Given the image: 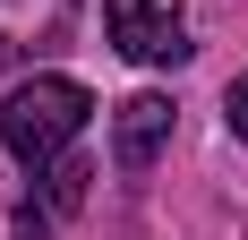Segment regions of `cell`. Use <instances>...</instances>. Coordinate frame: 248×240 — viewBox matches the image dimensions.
Segmentation results:
<instances>
[{"label": "cell", "mask_w": 248, "mask_h": 240, "mask_svg": "<svg viewBox=\"0 0 248 240\" xmlns=\"http://www.w3.org/2000/svg\"><path fill=\"white\" fill-rule=\"evenodd\" d=\"M86 180H94V163H86V154H60V163L43 171V206L51 215H77V206H86Z\"/></svg>", "instance_id": "5b68a950"}, {"label": "cell", "mask_w": 248, "mask_h": 240, "mask_svg": "<svg viewBox=\"0 0 248 240\" xmlns=\"http://www.w3.org/2000/svg\"><path fill=\"white\" fill-rule=\"evenodd\" d=\"M86 120H94V95H86L77 77H26V86H9V103H0V146H9L26 171H51L77 137H86Z\"/></svg>", "instance_id": "6da1fadb"}, {"label": "cell", "mask_w": 248, "mask_h": 240, "mask_svg": "<svg viewBox=\"0 0 248 240\" xmlns=\"http://www.w3.org/2000/svg\"><path fill=\"white\" fill-rule=\"evenodd\" d=\"M69 17H77V0H0V69L69 43Z\"/></svg>", "instance_id": "3957f363"}, {"label": "cell", "mask_w": 248, "mask_h": 240, "mask_svg": "<svg viewBox=\"0 0 248 240\" xmlns=\"http://www.w3.org/2000/svg\"><path fill=\"white\" fill-rule=\"evenodd\" d=\"M223 120H231V137H248V69L231 77V95H223Z\"/></svg>", "instance_id": "8992f818"}, {"label": "cell", "mask_w": 248, "mask_h": 240, "mask_svg": "<svg viewBox=\"0 0 248 240\" xmlns=\"http://www.w3.org/2000/svg\"><path fill=\"white\" fill-rule=\"evenodd\" d=\"M163 146H171V95H128L120 120H111V163H120V171H146Z\"/></svg>", "instance_id": "277c9868"}, {"label": "cell", "mask_w": 248, "mask_h": 240, "mask_svg": "<svg viewBox=\"0 0 248 240\" xmlns=\"http://www.w3.org/2000/svg\"><path fill=\"white\" fill-rule=\"evenodd\" d=\"M103 26H111V51L137 69L188 60V0H103Z\"/></svg>", "instance_id": "7a4b0ae2"}]
</instances>
